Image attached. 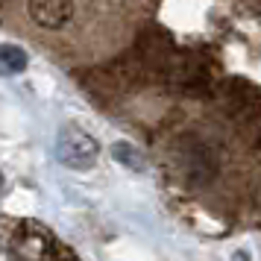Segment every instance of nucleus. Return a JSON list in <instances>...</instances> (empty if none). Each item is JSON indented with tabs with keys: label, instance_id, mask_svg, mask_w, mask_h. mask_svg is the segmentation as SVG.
Returning a JSON list of instances; mask_svg holds the SVG:
<instances>
[{
	"label": "nucleus",
	"instance_id": "nucleus-4",
	"mask_svg": "<svg viewBox=\"0 0 261 261\" xmlns=\"http://www.w3.org/2000/svg\"><path fill=\"white\" fill-rule=\"evenodd\" d=\"M112 155H115V162H120L126 170H135V173H144V170H147V159H144V153L129 141H118L115 147H112Z\"/></svg>",
	"mask_w": 261,
	"mask_h": 261
},
{
	"label": "nucleus",
	"instance_id": "nucleus-3",
	"mask_svg": "<svg viewBox=\"0 0 261 261\" xmlns=\"http://www.w3.org/2000/svg\"><path fill=\"white\" fill-rule=\"evenodd\" d=\"M30 65L24 47L18 44H0V76H15V73H24Z\"/></svg>",
	"mask_w": 261,
	"mask_h": 261
},
{
	"label": "nucleus",
	"instance_id": "nucleus-7",
	"mask_svg": "<svg viewBox=\"0 0 261 261\" xmlns=\"http://www.w3.org/2000/svg\"><path fill=\"white\" fill-rule=\"evenodd\" d=\"M0 191H3V173H0Z\"/></svg>",
	"mask_w": 261,
	"mask_h": 261
},
{
	"label": "nucleus",
	"instance_id": "nucleus-2",
	"mask_svg": "<svg viewBox=\"0 0 261 261\" xmlns=\"http://www.w3.org/2000/svg\"><path fill=\"white\" fill-rule=\"evenodd\" d=\"M30 18L41 30H62L73 18V0H30Z\"/></svg>",
	"mask_w": 261,
	"mask_h": 261
},
{
	"label": "nucleus",
	"instance_id": "nucleus-5",
	"mask_svg": "<svg viewBox=\"0 0 261 261\" xmlns=\"http://www.w3.org/2000/svg\"><path fill=\"white\" fill-rule=\"evenodd\" d=\"M255 202H258V208H261V185H258V191H255Z\"/></svg>",
	"mask_w": 261,
	"mask_h": 261
},
{
	"label": "nucleus",
	"instance_id": "nucleus-1",
	"mask_svg": "<svg viewBox=\"0 0 261 261\" xmlns=\"http://www.w3.org/2000/svg\"><path fill=\"white\" fill-rule=\"evenodd\" d=\"M56 159L68 170H91L100 159V144L76 123H65L56 132Z\"/></svg>",
	"mask_w": 261,
	"mask_h": 261
},
{
	"label": "nucleus",
	"instance_id": "nucleus-6",
	"mask_svg": "<svg viewBox=\"0 0 261 261\" xmlns=\"http://www.w3.org/2000/svg\"><path fill=\"white\" fill-rule=\"evenodd\" d=\"M6 258V249H3V241H0V261Z\"/></svg>",
	"mask_w": 261,
	"mask_h": 261
}]
</instances>
